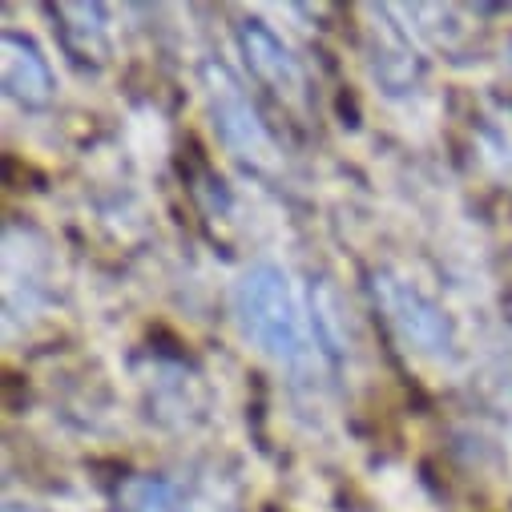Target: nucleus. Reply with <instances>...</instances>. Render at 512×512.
<instances>
[{
	"label": "nucleus",
	"instance_id": "obj_4",
	"mask_svg": "<svg viewBox=\"0 0 512 512\" xmlns=\"http://www.w3.org/2000/svg\"><path fill=\"white\" fill-rule=\"evenodd\" d=\"M242 49H246L250 69L259 73L263 81H271L279 93H299V89H303L299 61L291 57V49H287L263 21H246V25H242Z\"/></svg>",
	"mask_w": 512,
	"mask_h": 512
},
{
	"label": "nucleus",
	"instance_id": "obj_3",
	"mask_svg": "<svg viewBox=\"0 0 512 512\" xmlns=\"http://www.w3.org/2000/svg\"><path fill=\"white\" fill-rule=\"evenodd\" d=\"M210 97H214V117H218L214 125H218V134L226 138V146H230L238 158L267 162V158H271V138H267V130L259 125V117H254L250 101L242 97V89H238L222 69L214 73Z\"/></svg>",
	"mask_w": 512,
	"mask_h": 512
},
{
	"label": "nucleus",
	"instance_id": "obj_5",
	"mask_svg": "<svg viewBox=\"0 0 512 512\" xmlns=\"http://www.w3.org/2000/svg\"><path fill=\"white\" fill-rule=\"evenodd\" d=\"M5 85L25 105H45L49 101V89H53V77H49L45 57L33 49V41H25L17 33H5Z\"/></svg>",
	"mask_w": 512,
	"mask_h": 512
},
{
	"label": "nucleus",
	"instance_id": "obj_2",
	"mask_svg": "<svg viewBox=\"0 0 512 512\" xmlns=\"http://www.w3.org/2000/svg\"><path fill=\"white\" fill-rule=\"evenodd\" d=\"M375 295L388 307L396 331L416 343V351H428V355H444L452 347V335H448V319L436 303H428V295H420L412 283H400V279H383L375 283Z\"/></svg>",
	"mask_w": 512,
	"mask_h": 512
},
{
	"label": "nucleus",
	"instance_id": "obj_1",
	"mask_svg": "<svg viewBox=\"0 0 512 512\" xmlns=\"http://www.w3.org/2000/svg\"><path fill=\"white\" fill-rule=\"evenodd\" d=\"M234 315L242 335L283 367H303L311 359V335L287 275L271 263L250 267L234 287Z\"/></svg>",
	"mask_w": 512,
	"mask_h": 512
}]
</instances>
